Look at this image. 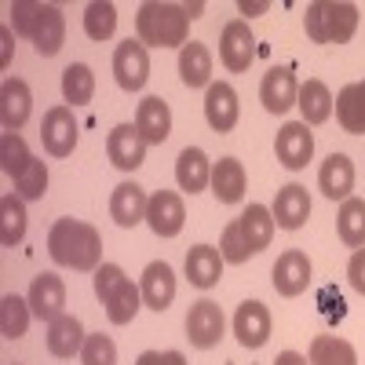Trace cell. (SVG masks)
I'll return each mask as SVG.
<instances>
[{
    "instance_id": "ffe728a7",
    "label": "cell",
    "mask_w": 365,
    "mask_h": 365,
    "mask_svg": "<svg viewBox=\"0 0 365 365\" xmlns=\"http://www.w3.org/2000/svg\"><path fill=\"white\" fill-rule=\"evenodd\" d=\"M270 212H274V223H278L282 230H299L303 223H307V216H311V194H307V187H299V182L282 187L278 197H274V205H270Z\"/></svg>"
},
{
    "instance_id": "f35d334b",
    "label": "cell",
    "mask_w": 365,
    "mask_h": 365,
    "mask_svg": "<svg viewBox=\"0 0 365 365\" xmlns=\"http://www.w3.org/2000/svg\"><path fill=\"white\" fill-rule=\"evenodd\" d=\"M15 194L22 197V201H41L44 194H48V165L44 161H29L26 165V172L15 179Z\"/></svg>"
},
{
    "instance_id": "e575fe53",
    "label": "cell",
    "mask_w": 365,
    "mask_h": 365,
    "mask_svg": "<svg viewBox=\"0 0 365 365\" xmlns=\"http://www.w3.org/2000/svg\"><path fill=\"white\" fill-rule=\"evenodd\" d=\"M29 318H34V311H29V299H22V296H15V292H8L4 299H0V336H4V340L26 336Z\"/></svg>"
},
{
    "instance_id": "4fadbf2b",
    "label": "cell",
    "mask_w": 365,
    "mask_h": 365,
    "mask_svg": "<svg viewBox=\"0 0 365 365\" xmlns=\"http://www.w3.org/2000/svg\"><path fill=\"white\" fill-rule=\"evenodd\" d=\"M146 139L139 135L135 125H117L110 135H106V158L113 168L120 172H135L143 161H146Z\"/></svg>"
},
{
    "instance_id": "b9f144b4",
    "label": "cell",
    "mask_w": 365,
    "mask_h": 365,
    "mask_svg": "<svg viewBox=\"0 0 365 365\" xmlns=\"http://www.w3.org/2000/svg\"><path fill=\"white\" fill-rule=\"evenodd\" d=\"M125 278H128V274L120 270L117 263H103V267L96 270V296L103 299V296H106V292H110L117 282H125Z\"/></svg>"
},
{
    "instance_id": "7dc6e473",
    "label": "cell",
    "mask_w": 365,
    "mask_h": 365,
    "mask_svg": "<svg viewBox=\"0 0 365 365\" xmlns=\"http://www.w3.org/2000/svg\"><path fill=\"white\" fill-rule=\"evenodd\" d=\"M135 365H161V351H143L135 358Z\"/></svg>"
},
{
    "instance_id": "484cf974",
    "label": "cell",
    "mask_w": 365,
    "mask_h": 365,
    "mask_svg": "<svg viewBox=\"0 0 365 365\" xmlns=\"http://www.w3.org/2000/svg\"><path fill=\"white\" fill-rule=\"evenodd\" d=\"M175 182H179V190H187V194H201L208 187L212 182V165L205 158V150L187 146L175 158Z\"/></svg>"
},
{
    "instance_id": "9c48e42d",
    "label": "cell",
    "mask_w": 365,
    "mask_h": 365,
    "mask_svg": "<svg viewBox=\"0 0 365 365\" xmlns=\"http://www.w3.org/2000/svg\"><path fill=\"white\" fill-rule=\"evenodd\" d=\"M223 311H220V303H212V299H197L190 314H187V340L197 347V351H208V347H216L223 340Z\"/></svg>"
},
{
    "instance_id": "74e56055",
    "label": "cell",
    "mask_w": 365,
    "mask_h": 365,
    "mask_svg": "<svg viewBox=\"0 0 365 365\" xmlns=\"http://www.w3.org/2000/svg\"><path fill=\"white\" fill-rule=\"evenodd\" d=\"M29 161H34V154H29L26 139L19 132H4V139H0V168H4V175L15 182Z\"/></svg>"
},
{
    "instance_id": "3957f363",
    "label": "cell",
    "mask_w": 365,
    "mask_h": 365,
    "mask_svg": "<svg viewBox=\"0 0 365 365\" xmlns=\"http://www.w3.org/2000/svg\"><path fill=\"white\" fill-rule=\"evenodd\" d=\"M187 29H190L187 4H158V0H150L135 15V34L146 48H182L187 44Z\"/></svg>"
},
{
    "instance_id": "30bf717a",
    "label": "cell",
    "mask_w": 365,
    "mask_h": 365,
    "mask_svg": "<svg viewBox=\"0 0 365 365\" xmlns=\"http://www.w3.org/2000/svg\"><path fill=\"white\" fill-rule=\"evenodd\" d=\"M237 117H241V106H237V91L227 84V81H212L205 88V120H208V128L212 132H234L237 125Z\"/></svg>"
},
{
    "instance_id": "d6986e66",
    "label": "cell",
    "mask_w": 365,
    "mask_h": 365,
    "mask_svg": "<svg viewBox=\"0 0 365 365\" xmlns=\"http://www.w3.org/2000/svg\"><path fill=\"white\" fill-rule=\"evenodd\" d=\"M29 113H34V96H29V84L19 77H8L4 88H0V125L4 132H19Z\"/></svg>"
},
{
    "instance_id": "ab89813d",
    "label": "cell",
    "mask_w": 365,
    "mask_h": 365,
    "mask_svg": "<svg viewBox=\"0 0 365 365\" xmlns=\"http://www.w3.org/2000/svg\"><path fill=\"white\" fill-rule=\"evenodd\" d=\"M220 252H223V259H227V263H245V259L252 256V249H249L245 234H241V223H237V220H230V223L223 227Z\"/></svg>"
},
{
    "instance_id": "cb8c5ba5",
    "label": "cell",
    "mask_w": 365,
    "mask_h": 365,
    "mask_svg": "<svg viewBox=\"0 0 365 365\" xmlns=\"http://www.w3.org/2000/svg\"><path fill=\"white\" fill-rule=\"evenodd\" d=\"M223 252L220 249H212V245H194L187 252V278L194 289H212V285H220L223 278Z\"/></svg>"
},
{
    "instance_id": "f1b7e54d",
    "label": "cell",
    "mask_w": 365,
    "mask_h": 365,
    "mask_svg": "<svg viewBox=\"0 0 365 365\" xmlns=\"http://www.w3.org/2000/svg\"><path fill=\"white\" fill-rule=\"evenodd\" d=\"M336 120L347 135H365V81L340 88L336 96Z\"/></svg>"
},
{
    "instance_id": "e0dca14e",
    "label": "cell",
    "mask_w": 365,
    "mask_h": 365,
    "mask_svg": "<svg viewBox=\"0 0 365 365\" xmlns=\"http://www.w3.org/2000/svg\"><path fill=\"white\" fill-rule=\"evenodd\" d=\"M146 205H150V197H146V190L139 187V182H132V179L117 182L113 194H110V216H113L117 227L132 230L146 220Z\"/></svg>"
},
{
    "instance_id": "681fc988",
    "label": "cell",
    "mask_w": 365,
    "mask_h": 365,
    "mask_svg": "<svg viewBox=\"0 0 365 365\" xmlns=\"http://www.w3.org/2000/svg\"><path fill=\"white\" fill-rule=\"evenodd\" d=\"M227 365H237V361H227Z\"/></svg>"
},
{
    "instance_id": "7402d4cb",
    "label": "cell",
    "mask_w": 365,
    "mask_h": 365,
    "mask_svg": "<svg viewBox=\"0 0 365 365\" xmlns=\"http://www.w3.org/2000/svg\"><path fill=\"white\" fill-rule=\"evenodd\" d=\"M318 187L329 201H347L354 190V165L347 154H329L318 168Z\"/></svg>"
},
{
    "instance_id": "9a60e30c",
    "label": "cell",
    "mask_w": 365,
    "mask_h": 365,
    "mask_svg": "<svg viewBox=\"0 0 365 365\" xmlns=\"http://www.w3.org/2000/svg\"><path fill=\"white\" fill-rule=\"evenodd\" d=\"M270 282L274 289H278V296H299V292H307L311 285V259L307 252H299V249H289L278 256V263H274L270 270Z\"/></svg>"
},
{
    "instance_id": "6da1fadb",
    "label": "cell",
    "mask_w": 365,
    "mask_h": 365,
    "mask_svg": "<svg viewBox=\"0 0 365 365\" xmlns=\"http://www.w3.org/2000/svg\"><path fill=\"white\" fill-rule=\"evenodd\" d=\"M48 256L58 267L96 274L103 267V237H99V230L91 223H81L73 216L55 220L51 230H48Z\"/></svg>"
},
{
    "instance_id": "c3c4849f",
    "label": "cell",
    "mask_w": 365,
    "mask_h": 365,
    "mask_svg": "<svg viewBox=\"0 0 365 365\" xmlns=\"http://www.w3.org/2000/svg\"><path fill=\"white\" fill-rule=\"evenodd\" d=\"M161 365H187V358H182V351H165Z\"/></svg>"
},
{
    "instance_id": "5b68a950",
    "label": "cell",
    "mask_w": 365,
    "mask_h": 365,
    "mask_svg": "<svg viewBox=\"0 0 365 365\" xmlns=\"http://www.w3.org/2000/svg\"><path fill=\"white\" fill-rule=\"evenodd\" d=\"M113 81L120 91H143L150 81V55L143 41H120L113 51Z\"/></svg>"
},
{
    "instance_id": "d590c367",
    "label": "cell",
    "mask_w": 365,
    "mask_h": 365,
    "mask_svg": "<svg viewBox=\"0 0 365 365\" xmlns=\"http://www.w3.org/2000/svg\"><path fill=\"white\" fill-rule=\"evenodd\" d=\"M91 96H96V73H91V66L70 63L63 70V99L70 106H84V103H91Z\"/></svg>"
},
{
    "instance_id": "603a6c76",
    "label": "cell",
    "mask_w": 365,
    "mask_h": 365,
    "mask_svg": "<svg viewBox=\"0 0 365 365\" xmlns=\"http://www.w3.org/2000/svg\"><path fill=\"white\" fill-rule=\"evenodd\" d=\"M212 194H216L220 205H237L245 197V165L237 158H220L212 165Z\"/></svg>"
},
{
    "instance_id": "836d02e7",
    "label": "cell",
    "mask_w": 365,
    "mask_h": 365,
    "mask_svg": "<svg viewBox=\"0 0 365 365\" xmlns=\"http://www.w3.org/2000/svg\"><path fill=\"white\" fill-rule=\"evenodd\" d=\"M307 361L311 365H358V351L344 336H314Z\"/></svg>"
},
{
    "instance_id": "83f0119b",
    "label": "cell",
    "mask_w": 365,
    "mask_h": 365,
    "mask_svg": "<svg viewBox=\"0 0 365 365\" xmlns=\"http://www.w3.org/2000/svg\"><path fill=\"white\" fill-rule=\"evenodd\" d=\"M179 77L187 88H208L212 84V51L201 41H187L179 48Z\"/></svg>"
},
{
    "instance_id": "4316f807",
    "label": "cell",
    "mask_w": 365,
    "mask_h": 365,
    "mask_svg": "<svg viewBox=\"0 0 365 365\" xmlns=\"http://www.w3.org/2000/svg\"><path fill=\"white\" fill-rule=\"evenodd\" d=\"M296 106L303 113V125H325L336 110V99L332 91L322 84V81H303L299 84V96H296Z\"/></svg>"
},
{
    "instance_id": "8fae6325",
    "label": "cell",
    "mask_w": 365,
    "mask_h": 365,
    "mask_svg": "<svg viewBox=\"0 0 365 365\" xmlns=\"http://www.w3.org/2000/svg\"><path fill=\"white\" fill-rule=\"evenodd\" d=\"M146 223L158 237H175L182 230V223H187V205L172 190H154L150 205H146Z\"/></svg>"
},
{
    "instance_id": "f6af8a7d",
    "label": "cell",
    "mask_w": 365,
    "mask_h": 365,
    "mask_svg": "<svg viewBox=\"0 0 365 365\" xmlns=\"http://www.w3.org/2000/svg\"><path fill=\"white\" fill-rule=\"evenodd\" d=\"M237 11L241 15H263V11H270V4H267V0H252V4H249V0H241V4H237Z\"/></svg>"
},
{
    "instance_id": "ba28073f",
    "label": "cell",
    "mask_w": 365,
    "mask_h": 365,
    "mask_svg": "<svg viewBox=\"0 0 365 365\" xmlns=\"http://www.w3.org/2000/svg\"><path fill=\"white\" fill-rule=\"evenodd\" d=\"M77 120L70 106H51L41 120V143L51 158H70L73 146H77Z\"/></svg>"
},
{
    "instance_id": "ee69618b",
    "label": "cell",
    "mask_w": 365,
    "mask_h": 365,
    "mask_svg": "<svg viewBox=\"0 0 365 365\" xmlns=\"http://www.w3.org/2000/svg\"><path fill=\"white\" fill-rule=\"evenodd\" d=\"M11 63V26H0V66Z\"/></svg>"
},
{
    "instance_id": "ac0fdd59",
    "label": "cell",
    "mask_w": 365,
    "mask_h": 365,
    "mask_svg": "<svg viewBox=\"0 0 365 365\" xmlns=\"http://www.w3.org/2000/svg\"><path fill=\"white\" fill-rule=\"evenodd\" d=\"M234 336L241 347H263L270 340V311L259 299H245L234 314Z\"/></svg>"
},
{
    "instance_id": "4dcf8cb0",
    "label": "cell",
    "mask_w": 365,
    "mask_h": 365,
    "mask_svg": "<svg viewBox=\"0 0 365 365\" xmlns=\"http://www.w3.org/2000/svg\"><path fill=\"white\" fill-rule=\"evenodd\" d=\"M237 223H241V234H245L252 256H256V252H263V249L270 245L274 227H278V223H274V212H270L267 205H249V208L237 216Z\"/></svg>"
},
{
    "instance_id": "d6a6232c",
    "label": "cell",
    "mask_w": 365,
    "mask_h": 365,
    "mask_svg": "<svg viewBox=\"0 0 365 365\" xmlns=\"http://www.w3.org/2000/svg\"><path fill=\"white\" fill-rule=\"evenodd\" d=\"M336 230L347 249H365V201L347 197L336 212Z\"/></svg>"
},
{
    "instance_id": "60d3db41",
    "label": "cell",
    "mask_w": 365,
    "mask_h": 365,
    "mask_svg": "<svg viewBox=\"0 0 365 365\" xmlns=\"http://www.w3.org/2000/svg\"><path fill=\"white\" fill-rule=\"evenodd\" d=\"M81 361L84 365H117V347L110 336H103V332H91V336L84 340L81 347Z\"/></svg>"
},
{
    "instance_id": "7c38bea8",
    "label": "cell",
    "mask_w": 365,
    "mask_h": 365,
    "mask_svg": "<svg viewBox=\"0 0 365 365\" xmlns=\"http://www.w3.org/2000/svg\"><path fill=\"white\" fill-rule=\"evenodd\" d=\"M296 96H299V84H296V73L292 66H274L263 73L259 81V103L267 113H289L296 106Z\"/></svg>"
},
{
    "instance_id": "2e32d148",
    "label": "cell",
    "mask_w": 365,
    "mask_h": 365,
    "mask_svg": "<svg viewBox=\"0 0 365 365\" xmlns=\"http://www.w3.org/2000/svg\"><path fill=\"white\" fill-rule=\"evenodd\" d=\"M139 292H143V303H146L150 311H158V314L168 311L172 299H175V270L165 259H154V263L143 270Z\"/></svg>"
},
{
    "instance_id": "d4e9b609",
    "label": "cell",
    "mask_w": 365,
    "mask_h": 365,
    "mask_svg": "<svg viewBox=\"0 0 365 365\" xmlns=\"http://www.w3.org/2000/svg\"><path fill=\"white\" fill-rule=\"evenodd\" d=\"M84 340H88V332H84V325H81L77 314H63V318L48 322V351H51L55 358H73V354H81Z\"/></svg>"
},
{
    "instance_id": "277c9868",
    "label": "cell",
    "mask_w": 365,
    "mask_h": 365,
    "mask_svg": "<svg viewBox=\"0 0 365 365\" xmlns=\"http://www.w3.org/2000/svg\"><path fill=\"white\" fill-rule=\"evenodd\" d=\"M307 37L314 44H347L358 29V8L354 4H336V0H314L303 15Z\"/></svg>"
},
{
    "instance_id": "bcb514c9",
    "label": "cell",
    "mask_w": 365,
    "mask_h": 365,
    "mask_svg": "<svg viewBox=\"0 0 365 365\" xmlns=\"http://www.w3.org/2000/svg\"><path fill=\"white\" fill-rule=\"evenodd\" d=\"M274 365H311V361L303 358L299 351H282V354H278V361H274Z\"/></svg>"
},
{
    "instance_id": "7a4b0ae2",
    "label": "cell",
    "mask_w": 365,
    "mask_h": 365,
    "mask_svg": "<svg viewBox=\"0 0 365 365\" xmlns=\"http://www.w3.org/2000/svg\"><path fill=\"white\" fill-rule=\"evenodd\" d=\"M11 22H15V34L34 41V48L51 58L63 51L66 44V19L58 4H37V0H15L11 4Z\"/></svg>"
},
{
    "instance_id": "52a82bcc",
    "label": "cell",
    "mask_w": 365,
    "mask_h": 365,
    "mask_svg": "<svg viewBox=\"0 0 365 365\" xmlns=\"http://www.w3.org/2000/svg\"><path fill=\"white\" fill-rule=\"evenodd\" d=\"M274 154H278V161H282L289 172L307 168V161L314 158L311 125H303V120H289V125H282V128H278V139H274Z\"/></svg>"
},
{
    "instance_id": "5bb4252c",
    "label": "cell",
    "mask_w": 365,
    "mask_h": 365,
    "mask_svg": "<svg viewBox=\"0 0 365 365\" xmlns=\"http://www.w3.org/2000/svg\"><path fill=\"white\" fill-rule=\"evenodd\" d=\"M29 311H34V318L41 322H55V318H63L66 311V285L58 274H37L34 285H29Z\"/></svg>"
},
{
    "instance_id": "1f68e13d",
    "label": "cell",
    "mask_w": 365,
    "mask_h": 365,
    "mask_svg": "<svg viewBox=\"0 0 365 365\" xmlns=\"http://www.w3.org/2000/svg\"><path fill=\"white\" fill-rule=\"evenodd\" d=\"M26 237V201L19 194H4L0 197V245L15 249Z\"/></svg>"
},
{
    "instance_id": "8d00e7d4",
    "label": "cell",
    "mask_w": 365,
    "mask_h": 365,
    "mask_svg": "<svg viewBox=\"0 0 365 365\" xmlns=\"http://www.w3.org/2000/svg\"><path fill=\"white\" fill-rule=\"evenodd\" d=\"M117 29V8L110 4V0H96V4L84 8V34L88 41H110Z\"/></svg>"
},
{
    "instance_id": "44dd1931",
    "label": "cell",
    "mask_w": 365,
    "mask_h": 365,
    "mask_svg": "<svg viewBox=\"0 0 365 365\" xmlns=\"http://www.w3.org/2000/svg\"><path fill=\"white\" fill-rule=\"evenodd\" d=\"M135 128L150 146H161L172 135V110L161 96H146L135 110Z\"/></svg>"
},
{
    "instance_id": "7bdbcfd3",
    "label": "cell",
    "mask_w": 365,
    "mask_h": 365,
    "mask_svg": "<svg viewBox=\"0 0 365 365\" xmlns=\"http://www.w3.org/2000/svg\"><path fill=\"white\" fill-rule=\"evenodd\" d=\"M347 278H351V289L365 296V249H354V256L347 263Z\"/></svg>"
},
{
    "instance_id": "8992f818",
    "label": "cell",
    "mask_w": 365,
    "mask_h": 365,
    "mask_svg": "<svg viewBox=\"0 0 365 365\" xmlns=\"http://www.w3.org/2000/svg\"><path fill=\"white\" fill-rule=\"evenodd\" d=\"M220 58L230 73H245L256 58V37L245 19H230L220 34Z\"/></svg>"
},
{
    "instance_id": "f546056e",
    "label": "cell",
    "mask_w": 365,
    "mask_h": 365,
    "mask_svg": "<svg viewBox=\"0 0 365 365\" xmlns=\"http://www.w3.org/2000/svg\"><path fill=\"white\" fill-rule=\"evenodd\" d=\"M99 303L106 307V318H110L113 325H128V322H135V314H139V307H143V292H139V285H132V282L125 278V282H117Z\"/></svg>"
}]
</instances>
